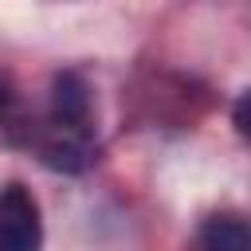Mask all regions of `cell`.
I'll use <instances>...</instances> for the list:
<instances>
[{
	"label": "cell",
	"instance_id": "obj_1",
	"mask_svg": "<svg viewBox=\"0 0 251 251\" xmlns=\"http://www.w3.org/2000/svg\"><path fill=\"white\" fill-rule=\"evenodd\" d=\"M43 220L39 204L24 184H8L0 192V251H39Z\"/></svg>",
	"mask_w": 251,
	"mask_h": 251
},
{
	"label": "cell",
	"instance_id": "obj_2",
	"mask_svg": "<svg viewBox=\"0 0 251 251\" xmlns=\"http://www.w3.org/2000/svg\"><path fill=\"white\" fill-rule=\"evenodd\" d=\"M51 114H55V129L86 133V118H90V94H86V82H82L75 71H63V75H55Z\"/></svg>",
	"mask_w": 251,
	"mask_h": 251
},
{
	"label": "cell",
	"instance_id": "obj_3",
	"mask_svg": "<svg viewBox=\"0 0 251 251\" xmlns=\"http://www.w3.org/2000/svg\"><path fill=\"white\" fill-rule=\"evenodd\" d=\"M200 239H204V251H251V231L239 216H212Z\"/></svg>",
	"mask_w": 251,
	"mask_h": 251
}]
</instances>
